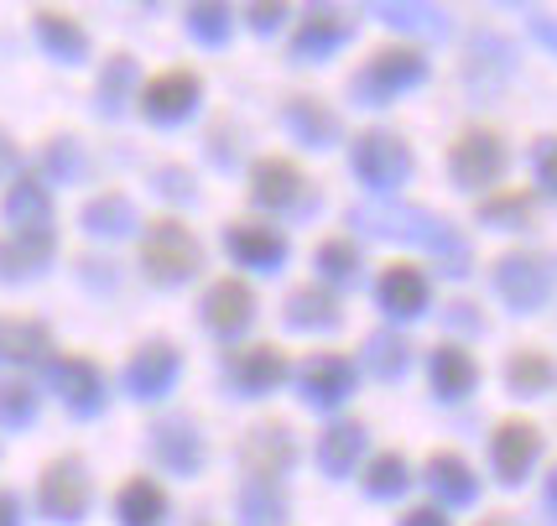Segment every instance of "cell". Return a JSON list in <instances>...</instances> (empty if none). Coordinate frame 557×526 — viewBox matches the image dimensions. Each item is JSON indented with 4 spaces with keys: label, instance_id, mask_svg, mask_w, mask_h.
<instances>
[{
    "label": "cell",
    "instance_id": "1",
    "mask_svg": "<svg viewBox=\"0 0 557 526\" xmlns=\"http://www.w3.org/2000/svg\"><path fill=\"white\" fill-rule=\"evenodd\" d=\"M495 282H500V292L516 308H536L547 297V288H553V266L536 261V256H510V261H500Z\"/></svg>",
    "mask_w": 557,
    "mask_h": 526
},
{
    "label": "cell",
    "instance_id": "21",
    "mask_svg": "<svg viewBox=\"0 0 557 526\" xmlns=\"http://www.w3.org/2000/svg\"><path fill=\"white\" fill-rule=\"evenodd\" d=\"M407 526H443V516H437V511H412V522Z\"/></svg>",
    "mask_w": 557,
    "mask_h": 526
},
{
    "label": "cell",
    "instance_id": "18",
    "mask_svg": "<svg viewBox=\"0 0 557 526\" xmlns=\"http://www.w3.org/2000/svg\"><path fill=\"white\" fill-rule=\"evenodd\" d=\"M370 490H401V458H381L370 469Z\"/></svg>",
    "mask_w": 557,
    "mask_h": 526
},
{
    "label": "cell",
    "instance_id": "20",
    "mask_svg": "<svg viewBox=\"0 0 557 526\" xmlns=\"http://www.w3.org/2000/svg\"><path fill=\"white\" fill-rule=\"evenodd\" d=\"M485 215L490 219H527V198H521V193H510V198H500V204H490Z\"/></svg>",
    "mask_w": 557,
    "mask_h": 526
},
{
    "label": "cell",
    "instance_id": "4",
    "mask_svg": "<svg viewBox=\"0 0 557 526\" xmlns=\"http://www.w3.org/2000/svg\"><path fill=\"white\" fill-rule=\"evenodd\" d=\"M536 428L527 423H506V428L495 432V464H500V479H521L527 475V464L536 458Z\"/></svg>",
    "mask_w": 557,
    "mask_h": 526
},
{
    "label": "cell",
    "instance_id": "2",
    "mask_svg": "<svg viewBox=\"0 0 557 526\" xmlns=\"http://www.w3.org/2000/svg\"><path fill=\"white\" fill-rule=\"evenodd\" d=\"M500 168H506V146L495 142L490 131H469L454 146V172H459L463 183H490Z\"/></svg>",
    "mask_w": 557,
    "mask_h": 526
},
{
    "label": "cell",
    "instance_id": "11",
    "mask_svg": "<svg viewBox=\"0 0 557 526\" xmlns=\"http://www.w3.org/2000/svg\"><path fill=\"white\" fill-rule=\"evenodd\" d=\"M422 277L417 271H391L386 277V303H391V313H417L422 308Z\"/></svg>",
    "mask_w": 557,
    "mask_h": 526
},
{
    "label": "cell",
    "instance_id": "19",
    "mask_svg": "<svg viewBox=\"0 0 557 526\" xmlns=\"http://www.w3.org/2000/svg\"><path fill=\"white\" fill-rule=\"evenodd\" d=\"M536 172H542L547 188H557V142H542V151H536Z\"/></svg>",
    "mask_w": 557,
    "mask_h": 526
},
{
    "label": "cell",
    "instance_id": "17",
    "mask_svg": "<svg viewBox=\"0 0 557 526\" xmlns=\"http://www.w3.org/2000/svg\"><path fill=\"white\" fill-rule=\"evenodd\" d=\"M355 443H360V432L355 428H339V438L329 432V438H323V464H329V469H339L344 458L355 454Z\"/></svg>",
    "mask_w": 557,
    "mask_h": 526
},
{
    "label": "cell",
    "instance_id": "3",
    "mask_svg": "<svg viewBox=\"0 0 557 526\" xmlns=\"http://www.w3.org/2000/svg\"><path fill=\"white\" fill-rule=\"evenodd\" d=\"M146 261H151V271L157 277H188L198 266V245L177 224H162L157 235H151V245H146Z\"/></svg>",
    "mask_w": 557,
    "mask_h": 526
},
{
    "label": "cell",
    "instance_id": "6",
    "mask_svg": "<svg viewBox=\"0 0 557 526\" xmlns=\"http://www.w3.org/2000/svg\"><path fill=\"white\" fill-rule=\"evenodd\" d=\"M188 99H194V78L188 73H172V78H157L151 84V95H146V110L162 120V115H183L188 110Z\"/></svg>",
    "mask_w": 557,
    "mask_h": 526
},
{
    "label": "cell",
    "instance_id": "22",
    "mask_svg": "<svg viewBox=\"0 0 557 526\" xmlns=\"http://www.w3.org/2000/svg\"><path fill=\"white\" fill-rule=\"evenodd\" d=\"M547 501L557 505V469H553V479H547Z\"/></svg>",
    "mask_w": 557,
    "mask_h": 526
},
{
    "label": "cell",
    "instance_id": "12",
    "mask_svg": "<svg viewBox=\"0 0 557 526\" xmlns=\"http://www.w3.org/2000/svg\"><path fill=\"white\" fill-rule=\"evenodd\" d=\"M553 359L542 355H516L510 359V381H516V391H547L553 386Z\"/></svg>",
    "mask_w": 557,
    "mask_h": 526
},
{
    "label": "cell",
    "instance_id": "15",
    "mask_svg": "<svg viewBox=\"0 0 557 526\" xmlns=\"http://www.w3.org/2000/svg\"><path fill=\"white\" fill-rule=\"evenodd\" d=\"M297 193V172L287 162H267L261 168V198H292Z\"/></svg>",
    "mask_w": 557,
    "mask_h": 526
},
{
    "label": "cell",
    "instance_id": "9",
    "mask_svg": "<svg viewBox=\"0 0 557 526\" xmlns=\"http://www.w3.org/2000/svg\"><path fill=\"white\" fill-rule=\"evenodd\" d=\"M121 516L131 526H151L157 516H162V496H157L146 479H136V485H125L121 490Z\"/></svg>",
    "mask_w": 557,
    "mask_h": 526
},
{
    "label": "cell",
    "instance_id": "13",
    "mask_svg": "<svg viewBox=\"0 0 557 526\" xmlns=\"http://www.w3.org/2000/svg\"><path fill=\"white\" fill-rule=\"evenodd\" d=\"M172 376V355L168 350H151V355L136 359V370H131V386L141 391V396H157V386Z\"/></svg>",
    "mask_w": 557,
    "mask_h": 526
},
{
    "label": "cell",
    "instance_id": "7",
    "mask_svg": "<svg viewBox=\"0 0 557 526\" xmlns=\"http://www.w3.org/2000/svg\"><path fill=\"white\" fill-rule=\"evenodd\" d=\"M433 376H437V391H443V396H463V391L474 386V365H469L463 350H437Z\"/></svg>",
    "mask_w": 557,
    "mask_h": 526
},
{
    "label": "cell",
    "instance_id": "16",
    "mask_svg": "<svg viewBox=\"0 0 557 526\" xmlns=\"http://www.w3.org/2000/svg\"><path fill=\"white\" fill-rule=\"evenodd\" d=\"M235 250H240L245 261H276V250H282V245H276V235H261V230H250V235H235Z\"/></svg>",
    "mask_w": 557,
    "mask_h": 526
},
{
    "label": "cell",
    "instance_id": "5",
    "mask_svg": "<svg viewBox=\"0 0 557 526\" xmlns=\"http://www.w3.org/2000/svg\"><path fill=\"white\" fill-rule=\"evenodd\" d=\"M360 168L375 178V183H391V178H401L407 172V151L391 142V136H364L360 146Z\"/></svg>",
    "mask_w": 557,
    "mask_h": 526
},
{
    "label": "cell",
    "instance_id": "10",
    "mask_svg": "<svg viewBox=\"0 0 557 526\" xmlns=\"http://www.w3.org/2000/svg\"><path fill=\"white\" fill-rule=\"evenodd\" d=\"M433 485L448 496V501H474V479H469V469H463L459 458H433Z\"/></svg>",
    "mask_w": 557,
    "mask_h": 526
},
{
    "label": "cell",
    "instance_id": "8",
    "mask_svg": "<svg viewBox=\"0 0 557 526\" xmlns=\"http://www.w3.org/2000/svg\"><path fill=\"white\" fill-rule=\"evenodd\" d=\"M240 318H250V292L235 288V282H224V288L209 292V323H219V329H235Z\"/></svg>",
    "mask_w": 557,
    "mask_h": 526
},
{
    "label": "cell",
    "instance_id": "14",
    "mask_svg": "<svg viewBox=\"0 0 557 526\" xmlns=\"http://www.w3.org/2000/svg\"><path fill=\"white\" fill-rule=\"evenodd\" d=\"M344 381H349V365H339V359H318L313 370H308V391L323 396V402H329V396H339Z\"/></svg>",
    "mask_w": 557,
    "mask_h": 526
}]
</instances>
